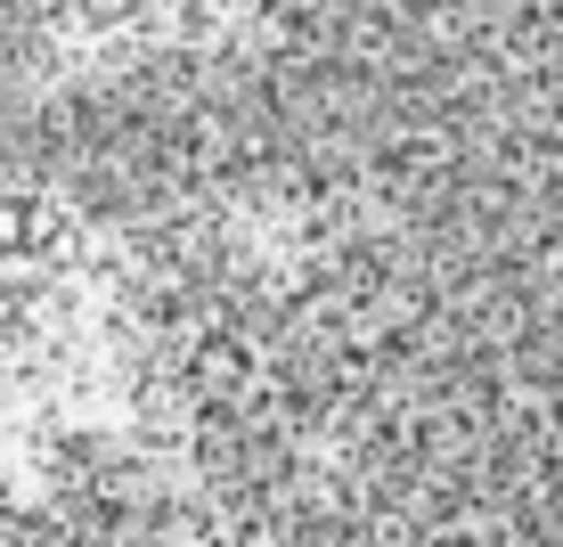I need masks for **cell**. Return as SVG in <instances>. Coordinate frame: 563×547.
Masks as SVG:
<instances>
[{
	"mask_svg": "<svg viewBox=\"0 0 563 547\" xmlns=\"http://www.w3.org/2000/svg\"><path fill=\"white\" fill-rule=\"evenodd\" d=\"M254 0H0V99L123 83L229 33Z\"/></svg>",
	"mask_w": 563,
	"mask_h": 547,
	"instance_id": "cell-2",
	"label": "cell"
},
{
	"mask_svg": "<svg viewBox=\"0 0 563 547\" xmlns=\"http://www.w3.org/2000/svg\"><path fill=\"white\" fill-rule=\"evenodd\" d=\"M450 221L367 0L0 99V547H393Z\"/></svg>",
	"mask_w": 563,
	"mask_h": 547,
	"instance_id": "cell-1",
	"label": "cell"
}]
</instances>
